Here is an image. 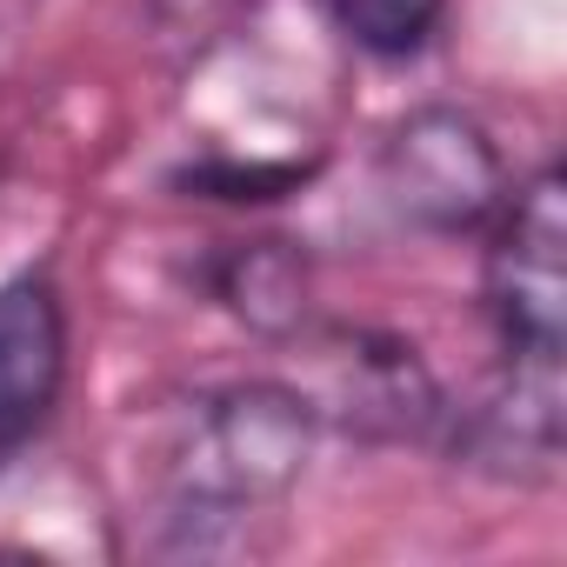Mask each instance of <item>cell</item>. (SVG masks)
<instances>
[{
  "mask_svg": "<svg viewBox=\"0 0 567 567\" xmlns=\"http://www.w3.org/2000/svg\"><path fill=\"white\" fill-rule=\"evenodd\" d=\"M315 447V408L288 381H234L194 401L187 441L174 454L181 514H247L280 501Z\"/></svg>",
  "mask_w": 567,
  "mask_h": 567,
  "instance_id": "obj_1",
  "label": "cell"
},
{
  "mask_svg": "<svg viewBox=\"0 0 567 567\" xmlns=\"http://www.w3.org/2000/svg\"><path fill=\"white\" fill-rule=\"evenodd\" d=\"M487 227H494V247L481 267V295H487L501 354L560 361L567 354V181L560 167H540L534 181L507 187Z\"/></svg>",
  "mask_w": 567,
  "mask_h": 567,
  "instance_id": "obj_2",
  "label": "cell"
},
{
  "mask_svg": "<svg viewBox=\"0 0 567 567\" xmlns=\"http://www.w3.org/2000/svg\"><path fill=\"white\" fill-rule=\"evenodd\" d=\"M381 187L394 214L427 234H481L507 200V161L474 114L427 101L388 127Z\"/></svg>",
  "mask_w": 567,
  "mask_h": 567,
  "instance_id": "obj_3",
  "label": "cell"
},
{
  "mask_svg": "<svg viewBox=\"0 0 567 567\" xmlns=\"http://www.w3.org/2000/svg\"><path fill=\"white\" fill-rule=\"evenodd\" d=\"M315 368H321V388L308 394L315 421L328 414L334 427L368 434V441H427L447 421V401H441L434 368L401 334H381V328H328Z\"/></svg>",
  "mask_w": 567,
  "mask_h": 567,
  "instance_id": "obj_4",
  "label": "cell"
},
{
  "mask_svg": "<svg viewBox=\"0 0 567 567\" xmlns=\"http://www.w3.org/2000/svg\"><path fill=\"white\" fill-rule=\"evenodd\" d=\"M68 388V301L48 274L0 280V461L21 454Z\"/></svg>",
  "mask_w": 567,
  "mask_h": 567,
  "instance_id": "obj_5",
  "label": "cell"
},
{
  "mask_svg": "<svg viewBox=\"0 0 567 567\" xmlns=\"http://www.w3.org/2000/svg\"><path fill=\"white\" fill-rule=\"evenodd\" d=\"M454 454L494 481H554L560 467V361H520L501 354V381L481 408L461 414Z\"/></svg>",
  "mask_w": 567,
  "mask_h": 567,
  "instance_id": "obj_6",
  "label": "cell"
},
{
  "mask_svg": "<svg viewBox=\"0 0 567 567\" xmlns=\"http://www.w3.org/2000/svg\"><path fill=\"white\" fill-rule=\"evenodd\" d=\"M214 301L260 341H295L315 315V274L295 240H227L207 260Z\"/></svg>",
  "mask_w": 567,
  "mask_h": 567,
  "instance_id": "obj_7",
  "label": "cell"
},
{
  "mask_svg": "<svg viewBox=\"0 0 567 567\" xmlns=\"http://www.w3.org/2000/svg\"><path fill=\"white\" fill-rule=\"evenodd\" d=\"M328 8L334 28L374 61H414L447 21V0H328Z\"/></svg>",
  "mask_w": 567,
  "mask_h": 567,
  "instance_id": "obj_8",
  "label": "cell"
}]
</instances>
